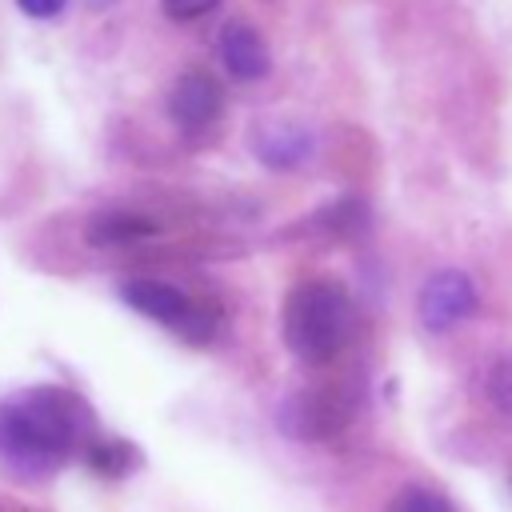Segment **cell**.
I'll list each match as a JSON object with an SVG mask.
<instances>
[{"mask_svg": "<svg viewBox=\"0 0 512 512\" xmlns=\"http://www.w3.org/2000/svg\"><path fill=\"white\" fill-rule=\"evenodd\" d=\"M92 444L88 404L60 388L36 384L0 400V468L20 480H48Z\"/></svg>", "mask_w": 512, "mask_h": 512, "instance_id": "1", "label": "cell"}, {"mask_svg": "<svg viewBox=\"0 0 512 512\" xmlns=\"http://www.w3.org/2000/svg\"><path fill=\"white\" fill-rule=\"evenodd\" d=\"M284 344L288 352L308 364V368H324L332 364L352 332H356V308L352 296L340 280H304L288 292L284 300Z\"/></svg>", "mask_w": 512, "mask_h": 512, "instance_id": "2", "label": "cell"}, {"mask_svg": "<svg viewBox=\"0 0 512 512\" xmlns=\"http://www.w3.org/2000/svg\"><path fill=\"white\" fill-rule=\"evenodd\" d=\"M120 300L128 308H136L140 316L180 332L188 344H204L212 340V312L204 304H196L180 284H168V280H152V276H140V280H124L120 284Z\"/></svg>", "mask_w": 512, "mask_h": 512, "instance_id": "3", "label": "cell"}, {"mask_svg": "<svg viewBox=\"0 0 512 512\" xmlns=\"http://www.w3.org/2000/svg\"><path fill=\"white\" fill-rule=\"evenodd\" d=\"M476 304H480V292H476L472 276L460 268H440L424 280L416 312H420V324L428 332H448L460 320H468L476 312Z\"/></svg>", "mask_w": 512, "mask_h": 512, "instance_id": "4", "label": "cell"}, {"mask_svg": "<svg viewBox=\"0 0 512 512\" xmlns=\"http://www.w3.org/2000/svg\"><path fill=\"white\" fill-rule=\"evenodd\" d=\"M276 424L288 440H328L340 424H344V404L332 396V392H320V388H296L280 400L276 408Z\"/></svg>", "mask_w": 512, "mask_h": 512, "instance_id": "5", "label": "cell"}, {"mask_svg": "<svg viewBox=\"0 0 512 512\" xmlns=\"http://www.w3.org/2000/svg\"><path fill=\"white\" fill-rule=\"evenodd\" d=\"M220 108H224V92L208 72H184L168 92V116L184 132L208 128L220 116Z\"/></svg>", "mask_w": 512, "mask_h": 512, "instance_id": "6", "label": "cell"}, {"mask_svg": "<svg viewBox=\"0 0 512 512\" xmlns=\"http://www.w3.org/2000/svg\"><path fill=\"white\" fill-rule=\"evenodd\" d=\"M220 56H224V64H228V72L236 80H260L268 72V64H272L260 32L252 24H240V20L224 24V32H220Z\"/></svg>", "mask_w": 512, "mask_h": 512, "instance_id": "7", "label": "cell"}, {"mask_svg": "<svg viewBox=\"0 0 512 512\" xmlns=\"http://www.w3.org/2000/svg\"><path fill=\"white\" fill-rule=\"evenodd\" d=\"M252 148L268 168H296L312 152V136L300 124H264Z\"/></svg>", "mask_w": 512, "mask_h": 512, "instance_id": "8", "label": "cell"}, {"mask_svg": "<svg viewBox=\"0 0 512 512\" xmlns=\"http://www.w3.org/2000/svg\"><path fill=\"white\" fill-rule=\"evenodd\" d=\"M156 232V224L152 220H144V216H136V212H100V216H92L88 220V228H84V236H88V244H96V248H120V244H136V240H144V236H152Z\"/></svg>", "mask_w": 512, "mask_h": 512, "instance_id": "9", "label": "cell"}, {"mask_svg": "<svg viewBox=\"0 0 512 512\" xmlns=\"http://www.w3.org/2000/svg\"><path fill=\"white\" fill-rule=\"evenodd\" d=\"M364 220H368L364 200L344 196V200H332V204H324L320 212H312V216L304 220V232H320V236H336V240H344V236L360 232Z\"/></svg>", "mask_w": 512, "mask_h": 512, "instance_id": "10", "label": "cell"}, {"mask_svg": "<svg viewBox=\"0 0 512 512\" xmlns=\"http://www.w3.org/2000/svg\"><path fill=\"white\" fill-rule=\"evenodd\" d=\"M84 456H88V464H92L100 476H108V480H120V476H128V472L140 464V456H136V448H132L128 440H92V444L84 448Z\"/></svg>", "mask_w": 512, "mask_h": 512, "instance_id": "11", "label": "cell"}, {"mask_svg": "<svg viewBox=\"0 0 512 512\" xmlns=\"http://www.w3.org/2000/svg\"><path fill=\"white\" fill-rule=\"evenodd\" d=\"M484 396H488V404L504 420H512V348L488 360V368H484Z\"/></svg>", "mask_w": 512, "mask_h": 512, "instance_id": "12", "label": "cell"}, {"mask_svg": "<svg viewBox=\"0 0 512 512\" xmlns=\"http://www.w3.org/2000/svg\"><path fill=\"white\" fill-rule=\"evenodd\" d=\"M384 512H456L452 500L440 492V488H428V484H404Z\"/></svg>", "mask_w": 512, "mask_h": 512, "instance_id": "13", "label": "cell"}, {"mask_svg": "<svg viewBox=\"0 0 512 512\" xmlns=\"http://www.w3.org/2000/svg\"><path fill=\"white\" fill-rule=\"evenodd\" d=\"M160 8H164L172 20H200V16H208L212 8H220V0H160Z\"/></svg>", "mask_w": 512, "mask_h": 512, "instance_id": "14", "label": "cell"}, {"mask_svg": "<svg viewBox=\"0 0 512 512\" xmlns=\"http://www.w3.org/2000/svg\"><path fill=\"white\" fill-rule=\"evenodd\" d=\"M16 4H20L28 16H36V20H48V16H56V12H60L68 0H16Z\"/></svg>", "mask_w": 512, "mask_h": 512, "instance_id": "15", "label": "cell"}]
</instances>
